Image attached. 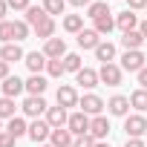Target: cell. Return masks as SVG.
I'll return each instance as SVG.
<instances>
[{
	"instance_id": "6da1fadb",
	"label": "cell",
	"mask_w": 147,
	"mask_h": 147,
	"mask_svg": "<svg viewBox=\"0 0 147 147\" xmlns=\"http://www.w3.org/2000/svg\"><path fill=\"white\" fill-rule=\"evenodd\" d=\"M90 121H92V118H90L87 113H81V110H78V113H69L66 130L75 136V138H78V136H90Z\"/></svg>"
},
{
	"instance_id": "7a4b0ae2",
	"label": "cell",
	"mask_w": 147,
	"mask_h": 147,
	"mask_svg": "<svg viewBox=\"0 0 147 147\" xmlns=\"http://www.w3.org/2000/svg\"><path fill=\"white\" fill-rule=\"evenodd\" d=\"M124 133H127V138H141V136L147 133V118H144L141 113L127 115V118H124Z\"/></svg>"
},
{
	"instance_id": "3957f363",
	"label": "cell",
	"mask_w": 147,
	"mask_h": 147,
	"mask_svg": "<svg viewBox=\"0 0 147 147\" xmlns=\"http://www.w3.org/2000/svg\"><path fill=\"white\" fill-rule=\"evenodd\" d=\"M144 61H147V58H144L141 49L124 52V55H121V69H124V72H136V75H138V72L144 69Z\"/></svg>"
},
{
	"instance_id": "277c9868",
	"label": "cell",
	"mask_w": 147,
	"mask_h": 147,
	"mask_svg": "<svg viewBox=\"0 0 147 147\" xmlns=\"http://www.w3.org/2000/svg\"><path fill=\"white\" fill-rule=\"evenodd\" d=\"M121 75H124V69L118 63H101V69H98V78L107 87H118L121 84Z\"/></svg>"
},
{
	"instance_id": "5b68a950",
	"label": "cell",
	"mask_w": 147,
	"mask_h": 147,
	"mask_svg": "<svg viewBox=\"0 0 147 147\" xmlns=\"http://www.w3.org/2000/svg\"><path fill=\"white\" fill-rule=\"evenodd\" d=\"M23 115H29V118H38V115H46V110H49V104L43 101V95H29L26 101H23Z\"/></svg>"
},
{
	"instance_id": "8992f818",
	"label": "cell",
	"mask_w": 147,
	"mask_h": 147,
	"mask_svg": "<svg viewBox=\"0 0 147 147\" xmlns=\"http://www.w3.org/2000/svg\"><path fill=\"white\" fill-rule=\"evenodd\" d=\"M78 107H81V113H87V115H92V118H95V115H101V110H104L107 104H104L95 92H87V95L78 101Z\"/></svg>"
},
{
	"instance_id": "52a82bcc",
	"label": "cell",
	"mask_w": 147,
	"mask_h": 147,
	"mask_svg": "<svg viewBox=\"0 0 147 147\" xmlns=\"http://www.w3.org/2000/svg\"><path fill=\"white\" fill-rule=\"evenodd\" d=\"M26 136H29L35 144H43V141L52 136V127L46 124V118H43V121H40V118H35V121L29 124V133H26Z\"/></svg>"
},
{
	"instance_id": "ba28073f",
	"label": "cell",
	"mask_w": 147,
	"mask_h": 147,
	"mask_svg": "<svg viewBox=\"0 0 147 147\" xmlns=\"http://www.w3.org/2000/svg\"><path fill=\"white\" fill-rule=\"evenodd\" d=\"M107 113L110 115H118V118H127L130 115V98L127 95H113L107 101Z\"/></svg>"
},
{
	"instance_id": "9c48e42d",
	"label": "cell",
	"mask_w": 147,
	"mask_h": 147,
	"mask_svg": "<svg viewBox=\"0 0 147 147\" xmlns=\"http://www.w3.org/2000/svg\"><path fill=\"white\" fill-rule=\"evenodd\" d=\"M78 92H75V87H58V107H63V110H69V107H78Z\"/></svg>"
},
{
	"instance_id": "30bf717a",
	"label": "cell",
	"mask_w": 147,
	"mask_h": 147,
	"mask_svg": "<svg viewBox=\"0 0 147 147\" xmlns=\"http://www.w3.org/2000/svg\"><path fill=\"white\" fill-rule=\"evenodd\" d=\"M0 90H3V95H6V98H18V95L26 90V81H20L18 75H9L3 84H0Z\"/></svg>"
},
{
	"instance_id": "8fae6325",
	"label": "cell",
	"mask_w": 147,
	"mask_h": 147,
	"mask_svg": "<svg viewBox=\"0 0 147 147\" xmlns=\"http://www.w3.org/2000/svg\"><path fill=\"white\" fill-rule=\"evenodd\" d=\"M115 29H121L124 35L127 32H133V29H138V15L136 12H121V15H115Z\"/></svg>"
},
{
	"instance_id": "7c38bea8",
	"label": "cell",
	"mask_w": 147,
	"mask_h": 147,
	"mask_svg": "<svg viewBox=\"0 0 147 147\" xmlns=\"http://www.w3.org/2000/svg\"><path fill=\"white\" fill-rule=\"evenodd\" d=\"M66 121H69V113H66L63 107H49V110H46V124H49L52 130L66 127Z\"/></svg>"
},
{
	"instance_id": "4fadbf2b",
	"label": "cell",
	"mask_w": 147,
	"mask_h": 147,
	"mask_svg": "<svg viewBox=\"0 0 147 147\" xmlns=\"http://www.w3.org/2000/svg\"><path fill=\"white\" fill-rule=\"evenodd\" d=\"M107 133H110V121H107V115H95V118L90 121V136H92L95 141H104Z\"/></svg>"
},
{
	"instance_id": "5bb4252c",
	"label": "cell",
	"mask_w": 147,
	"mask_h": 147,
	"mask_svg": "<svg viewBox=\"0 0 147 147\" xmlns=\"http://www.w3.org/2000/svg\"><path fill=\"white\" fill-rule=\"evenodd\" d=\"M98 72L95 69H90V66H84L81 72H75V84H81L84 90H92V87H98Z\"/></svg>"
},
{
	"instance_id": "9a60e30c",
	"label": "cell",
	"mask_w": 147,
	"mask_h": 147,
	"mask_svg": "<svg viewBox=\"0 0 147 147\" xmlns=\"http://www.w3.org/2000/svg\"><path fill=\"white\" fill-rule=\"evenodd\" d=\"M46 61H49V58H46L43 52H29L23 63L29 66V72H32V75H40V72L46 69Z\"/></svg>"
},
{
	"instance_id": "2e32d148",
	"label": "cell",
	"mask_w": 147,
	"mask_h": 147,
	"mask_svg": "<svg viewBox=\"0 0 147 147\" xmlns=\"http://www.w3.org/2000/svg\"><path fill=\"white\" fill-rule=\"evenodd\" d=\"M72 141H75V136H72L66 127H58V130H52V136H49V144H52V147H72Z\"/></svg>"
},
{
	"instance_id": "e0dca14e",
	"label": "cell",
	"mask_w": 147,
	"mask_h": 147,
	"mask_svg": "<svg viewBox=\"0 0 147 147\" xmlns=\"http://www.w3.org/2000/svg\"><path fill=\"white\" fill-rule=\"evenodd\" d=\"M98 43H101V35H98L95 29H81V32H78V46H81V49H92V52H95Z\"/></svg>"
},
{
	"instance_id": "ac0fdd59",
	"label": "cell",
	"mask_w": 147,
	"mask_h": 147,
	"mask_svg": "<svg viewBox=\"0 0 147 147\" xmlns=\"http://www.w3.org/2000/svg\"><path fill=\"white\" fill-rule=\"evenodd\" d=\"M43 55L46 58H63L66 55V40L63 38H49L46 46H43Z\"/></svg>"
},
{
	"instance_id": "d6986e66",
	"label": "cell",
	"mask_w": 147,
	"mask_h": 147,
	"mask_svg": "<svg viewBox=\"0 0 147 147\" xmlns=\"http://www.w3.org/2000/svg\"><path fill=\"white\" fill-rule=\"evenodd\" d=\"M20 58H26V55H23V49H20L18 43H3V49H0V61L15 63V61H20Z\"/></svg>"
},
{
	"instance_id": "ffe728a7",
	"label": "cell",
	"mask_w": 147,
	"mask_h": 147,
	"mask_svg": "<svg viewBox=\"0 0 147 147\" xmlns=\"http://www.w3.org/2000/svg\"><path fill=\"white\" fill-rule=\"evenodd\" d=\"M95 58H98L101 63H113V61H115V46H113L110 40H101V43L95 46Z\"/></svg>"
},
{
	"instance_id": "44dd1931",
	"label": "cell",
	"mask_w": 147,
	"mask_h": 147,
	"mask_svg": "<svg viewBox=\"0 0 147 147\" xmlns=\"http://www.w3.org/2000/svg\"><path fill=\"white\" fill-rule=\"evenodd\" d=\"M141 43H144V35H141L138 29H133V32H127V35L121 38V46H124L127 52H133V49H141Z\"/></svg>"
},
{
	"instance_id": "7402d4cb",
	"label": "cell",
	"mask_w": 147,
	"mask_h": 147,
	"mask_svg": "<svg viewBox=\"0 0 147 147\" xmlns=\"http://www.w3.org/2000/svg\"><path fill=\"white\" fill-rule=\"evenodd\" d=\"M26 92H29V95H43V92H46V78H43V75H29Z\"/></svg>"
},
{
	"instance_id": "603a6c76",
	"label": "cell",
	"mask_w": 147,
	"mask_h": 147,
	"mask_svg": "<svg viewBox=\"0 0 147 147\" xmlns=\"http://www.w3.org/2000/svg\"><path fill=\"white\" fill-rule=\"evenodd\" d=\"M104 15H113V12H110V6L104 3V0H92V3L87 6V18L98 20V18H104Z\"/></svg>"
},
{
	"instance_id": "cb8c5ba5",
	"label": "cell",
	"mask_w": 147,
	"mask_h": 147,
	"mask_svg": "<svg viewBox=\"0 0 147 147\" xmlns=\"http://www.w3.org/2000/svg\"><path fill=\"white\" fill-rule=\"evenodd\" d=\"M46 18H49V15H46L43 6H29V9H26V23H29L32 29H35L40 20H46Z\"/></svg>"
},
{
	"instance_id": "d4e9b609",
	"label": "cell",
	"mask_w": 147,
	"mask_h": 147,
	"mask_svg": "<svg viewBox=\"0 0 147 147\" xmlns=\"http://www.w3.org/2000/svg\"><path fill=\"white\" fill-rule=\"evenodd\" d=\"M6 133H9V136H15V138H20V136H26V133H29V124H26L23 118H18V115H15V118L6 124Z\"/></svg>"
},
{
	"instance_id": "484cf974",
	"label": "cell",
	"mask_w": 147,
	"mask_h": 147,
	"mask_svg": "<svg viewBox=\"0 0 147 147\" xmlns=\"http://www.w3.org/2000/svg\"><path fill=\"white\" fill-rule=\"evenodd\" d=\"M15 110H18V107H15V98L0 95V121H3V118L12 121V118H15Z\"/></svg>"
},
{
	"instance_id": "4316f807",
	"label": "cell",
	"mask_w": 147,
	"mask_h": 147,
	"mask_svg": "<svg viewBox=\"0 0 147 147\" xmlns=\"http://www.w3.org/2000/svg\"><path fill=\"white\" fill-rule=\"evenodd\" d=\"M63 29L72 32V35H78V32L84 29V15H66V18H63Z\"/></svg>"
},
{
	"instance_id": "83f0119b",
	"label": "cell",
	"mask_w": 147,
	"mask_h": 147,
	"mask_svg": "<svg viewBox=\"0 0 147 147\" xmlns=\"http://www.w3.org/2000/svg\"><path fill=\"white\" fill-rule=\"evenodd\" d=\"M63 69H66V72H81V69H84V61H81V55H75V52H66V55H63Z\"/></svg>"
},
{
	"instance_id": "f1b7e54d",
	"label": "cell",
	"mask_w": 147,
	"mask_h": 147,
	"mask_svg": "<svg viewBox=\"0 0 147 147\" xmlns=\"http://www.w3.org/2000/svg\"><path fill=\"white\" fill-rule=\"evenodd\" d=\"M92 29H95L98 35H110V32L115 29V18H113V15H104V18H98V20H95V26H92Z\"/></svg>"
},
{
	"instance_id": "f546056e",
	"label": "cell",
	"mask_w": 147,
	"mask_h": 147,
	"mask_svg": "<svg viewBox=\"0 0 147 147\" xmlns=\"http://www.w3.org/2000/svg\"><path fill=\"white\" fill-rule=\"evenodd\" d=\"M35 35H38V38H43V40H49V38L55 35V20H52V18L40 20V23L35 26Z\"/></svg>"
},
{
	"instance_id": "4dcf8cb0",
	"label": "cell",
	"mask_w": 147,
	"mask_h": 147,
	"mask_svg": "<svg viewBox=\"0 0 147 147\" xmlns=\"http://www.w3.org/2000/svg\"><path fill=\"white\" fill-rule=\"evenodd\" d=\"M130 107H136L138 113H144V110H147V90H141V87H138V90L130 95Z\"/></svg>"
},
{
	"instance_id": "1f68e13d",
	"label": "cell",
	"mask_w": 147,
	"mask_h": 147,
	"mask_svg": "<svg viewBox=\"0 0 147 147\" xmlns=\"http://www.w3.org/2000/svg\"><path fill=\"white\" fill-rule=\"evenodd\" d=\"M0 40H3V43H15V23L12 20L0 23Z\"/></svg>"
},
{
	"instance_id": "d6a6232c",
	"label": "cell",
	"mask_w": 147,
	"mask_h": 147,
	"mask_svg": "<svg viewBox=\"0 0 147 147\" xmlns=\"http://www.w3.org/2000/svg\"><path fill=\"white\" fill-rule=\"evenodd\" d=\"M46 72H49L52 78H61L63 72H66V69H63V61H61V58H49V61H46Z\"/></svg>"
},
{
	"instance_id": "836d02e7",
	"label": "cell",
	"mask_w": 147,
	"mask_h": 147,
	"mask_svg": "<svg viewBox=\"0 0 147 147\" xmlns=\"http://www.w3.org/2000/svg\"><path fill=\"white\" fill-rule=\"evenodd\" d=\"M63 6H66V0H43V9H46L49 18L52 15H63Z\"/></svg>"
},
{
	"instance_id": "e575fe53",
	"label": "cell",
	"mask_w": 147,
	"mask_h": 147,
	"mask_svg": "<svg viewBox=\"0 0 147 147\" xmlns=\"http://www.w3.org/2000/svg\"><path fill=\"white\" fill-rule=\"evenodd\" d=\"M23 38H29V23L26 20H15V43L23 40Z\"/></svg>"
},
{
	"instance_id": "d590c367",
	"label": "cell",
	"mask_w": 147,
	"mask_h": 147,
	"mask_svg": "<svg viewBox=\"0 0 147 147\" xmlns=\"http://www.w3.org/2000/svg\"><path fill=\"white\" fill-rule=\"evenodd\" d=\"M72 147H95V138L92 136H78L75 141H72Z\"/></svg>"
},
{
	"instance_id": "8d00e7d4",
	"label": "cell",
	"mask_w": 147,
	"mask_h": 147,
	"mask_svg": "<svg viewBox=\"0 0 147 147\" xmlns=\"http://www.w3.org/2000/svg\"><path fill=\"white\" fill-rule=\"evenodd\" d=\"M6 3H9V9H15V12H26L32 3H29V0H6Z\"/></svg>"
},
{
	"instance_id": "74e56055",
	"label": "cell",
	"mask_w": 147,
	"mask_h": 147,
	"mask_svg": "<svg viewBox=\"0 0 147 147\" xmlns=\"http://www.w3.org/2000/svg\"><path fill=\"white\" fill-rule=\"evenodd\" d=\"M15 141H18V138H15V136H9L6 130L0 133V147H15Z\"/></svg>"
},
{
	"instance_id": "f35d334b",
	"label": "cell",
	"mask_w": 147,
	"mask_h": 147,
	"mask_svg": "<svg viewBox=\"0 0 147 147\" xmlns=\"http://www.w3.org/2000/svg\"><path fill=\"white\" fill-rule=\"evenodd\" d=\"M130 12H138V9H147V0H127Z\"/></svg>"
},
{
	"instance_id": "ab89813d",
	"label": "cell",
	"mask_w": 147,
	"mask_h": 147,
	"mask_svg": "<svg viewBox=\"0 0 147 147\" xmlns=\"http://www.w3.org/2000/svg\"><path fill=\"white\" fill-rule=\"evenodd\" d=\"M6 78H9V63L0 61V81H6Z\"/></svg>"
},
{
	"instance_id": "60d3db41",
	"label": "cell",
	"mask_w": 147,
	"mask_h": 147,
	"mask_svg": "<svg viewBox=\"0 0 147 147\" xmlns=\"http://www.w3.org/2000/svg\"><path fill=\"white\" fill-rule=\"evenodd\" d=\"M138 84H141V90H147V66L138 72Z\"/></svg>"
},
{
	"instance_id": "b9f144b4",
	"label": "cell",
	"mask_w": 147,
	"mask_h": 147,
	"mask_svg": "<svg viewBox=\"0 0 147 147\" xmlns=\"http://www.w3.org/2000/svg\"><path fill=\"white\" fill-rule=\"evenodd\" d=\"M6 12H9V3H6V0H0V23L6 20Z\"/></svg>"
},
{
	"instance_id": "7bdbcfd3",
	"label": "cell",
	"mask_w": 147,
	"mask_h": 147,
	"mask_svg": "<svg viewBox=\"0 0 147 147\" xmlns=\"http://www.w3.org/2000/svg\"><path fill=\"white\" fill-rule=\"evenodd\" d=\"M124 147H147V144H144L141 138H127V144H124Z\"/></svg>"
},
{
	"instance_id": "ee69618b",
	"label": "cell",
	"mask_w": 147,
	"mask_h": 147,
	"mask_svg": "<svg viewBox=\"0 0 147 147\" xmlns=\"http://www.w3.org/2000/svg\"><path fill=\"white\" fill-rule=\"evenodd\" d=\"M69 3H72V6H90L92 0H69Z\"/></svg>"
},
{
	"instance_id": "f6af8a7d",
	"label": "cell",
	"mask_w": 147,
	"mask_h": 147,
	"mask_svg": "<svg viewBox=\"0 0 147 147\" xmlns=\"http://www.w3.org/2000/svg\"><path fill=\"white\" fill-rule=\"evenodd\" d=\"M138 32H141V35H144V40H147V20H141V23H138Z\"/></svg>"
},
{
	"instance_id": "bcb514c9",
	"label": "cell",
	"mask_w": 147,
	"mask_h": 147,
	"mask_svg": "<svg viewBox=\"0 0 147 147\" xmlns=\"http://www.w3.org/2000/svg\"><path fill=\"white\" fill-rule=\"evenodd\" d=\"M95 147H110V141H95Z\"/></svg>"
},
{
	"instance_id": "7dc6e473",
	"label": "cell",
	"mask_w": 147,
	"mask_h": 147,
	"mask_svg": "<svg viewBox=\"0 0 147 147\" xmlns=\"http://www.w3.org/2000/svg\"><path fill=\"white\" fill-rule=\"evenodd\" d=\"M40 147H52V144H40Z\"/></svg>"
},
{
	"instance_id": "c3c4849f",
	"label": "cell",
	"mask_w": 147,
	"mask_h": 147,
	"mask_svg": "<svg viewBox=\"0 0 147 147\" xmlns=\"http://www.w3.org/2000/svg\"><path fill=\"white\" fill-rule=\"evenodd\" d=\"M0 133H3V124H0Z\"/></svg>"
},
{
	"instance_id": "681fc988",
	"label": "cell",
	"mask_w": 147,
	"mask_h": 147,
	"mask_svg": "<svg viewBox=\"0 0 147 147\" xmlns=\"http://www.w3.org/2000/svg\"><path fill=\"white\" fill-rule=\"evenodd\" d=\"M144 12H147V9H144Z\"/></svg>"
}]
</instances>
